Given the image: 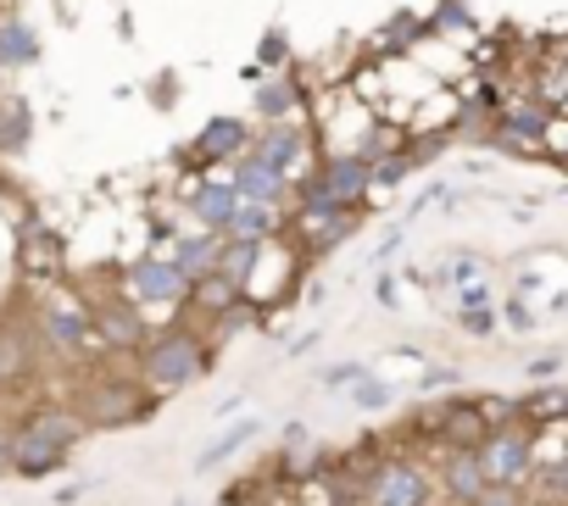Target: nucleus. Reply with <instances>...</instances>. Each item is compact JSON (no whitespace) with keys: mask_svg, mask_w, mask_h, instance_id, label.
I'll list each match as a JSON object with an SVG mask.
<instances>
[{"mask_svg":"<svg viewBox=\"0 0 568 506\" xmlns=\"http://www.w3.org/2000/svg\"><path fill=\"white\" fill-rule=\"evenodd\" d=\"M418 279L446 290L457 307H490V262L479 257V250H446V257Z\"/></svg>","mask_w":568,"mask_h":506,"instance_id":"39448f33","label":"nucleus"},{"mask_svg":"<svg viewBox=\"0 0 568 506\" xmlns=\"http://www.w3.org/2000/svg\"><path fill=\"white\" fill-rule=\"evenodd\" d=\"M84 489H90V484H68V489H62V495H57V506H73V500H79V495H84Z\"/></svg>","mask_w":568,"mask_h":506,"instance_id":"79ce46f5","label":"nucleus"},{"mask_svg":"<svg viewBox=\"0 0 568 506\" xmlns=\"http://www.w3.org/2000/svg\"><path fill=\"white\" fill-rule=\"evenodd\" d=\"M535 423L529 417H507V423H496L490 434H485V445H479V456H485V473H490V484H529L535 478V467H540V451H535Z\"/></svg>","mask_w":568,"mask_h":506,"instance_id":"7ed1b4c3","label":"nucleus"},{"mask_svg":"<svg viewBox=\"0 0 568 506\" xmlns=\"http://www.w3.org/2000/svg\"><path fill=\"white\" fill-rule=\"evenodd\" d=\"M291 223H284L278 206H262V200H245L229 223V239H251V245H267V239H284Z\"/></svg>","mask_w":568,"mask_h":506,"instance_id":"4be33fe9","label":"nucleus"},{"mask_svg":"<svg viewBox=\"0 0 568 506\" xmlns=\"http://www.w3.org/2000/svg\"><path fill=\"white\" fill-rule=\"evenodd\" d=\"M95 340H106L112 351H140V345H145V323H140V307H134V301H112V307H95Z\"/></svg>","mask_w":568,"mask_h":506,"instance_id":"6ab92c4d","label":"nucleus"},{"mask_svg":"<svg viewBox=\"0 0 568 506\" xmlns=\"http://www.w3.org/2000/svg\"><path fill=\"white\" fill-rule=\"evenodd\" d=\"M485 489H490V473L479 451H440V495L452 506H474Z\"/></svg>","mask_w":568,"mask_h":506,"instance_id":"4468645a","label":"nucleus"},{"mask_svg":"<svg viewBox=\"0 0 568 506\" xmlns=\"http://www.w3.org/2000/svg\"><path fill=\"white\" fill-rule=\"evenodd\" d=\"M463 384V373L457 368H424V379H418V390L424 395H435V390H457Z\"/></svg>","mask_w":568,"mask_h":506,"instance_id":"c9c22d12","label":"nucleus"},{"mask_svg":"<svg viewBox=\"0 0 568 506\" xmlns=\"http://www.w3.org/2000/svg\"><path fill=\"white\" fill-rule=\"evenodd\" d=\"M562 368H568V357H562V351H546V357L524 362V379H529V384H551V379H562Z\"/></svg>","mask_w":568,"mask_h":506,"instance_id":"72a5a7b5","label":"nucleus"},{"mask_svg":"<svg viewBox=\"0 0 568 506\" xmlns=\"http://www.w3.org/2000/svg\"><path fill=\"white\" fill-rule=\"evenodd\" d=\"M551 106L546 101H535L529 90H518L501 112H496V123H490V151H507V156H546V128H551Z\"/></svg>","mask_w":568,"mask_h":506,"instance_id":"20e7f679","label":"nucleus"},{"mask_svg":"<svg viewBox=\"0 0 568 506\" xmlns=\"http://www.w3.org/2000/svg\"><path fill=\"white\" fill-rule=\"evenodd\" d=\"M18 434H0V473H18Z\"/></svg>","mask_w":568,"mask_h":506,"instance_id":"a19ab883","label":"nucleus"},{"mask_svg":"<svg viewBox=\"0 0 568 506\" xmlns=\"http://www.w3.org/2000/svg\"><path fill=\"white\" fill-rule=\"evenodd\" d=\"M352 406H357V412H385V406H396V384H385V379H357V384H352Z\"/></svg>","mask_w":568,"mask_h":506,"instance_id":"7c9ffc66","label":"nucleus"},{"mask_svg":"<svg viewBox=\"0 0 568 506\" xmlns=\"http://www.w3.org/2000/svg\"><path fill=\"white\" fill-rule=\"evenodd\" d=\"M284 62H291V40H284V29H267L256 45V68H284Z\"/></svg>","mask_w":568,"mask_h":506,"instance_id":"473e14b6","label":"nucleus"},{"mask_svg":"<svg viewBox=\"0 0 568 506\" xmlns=\"http://www.w3.org/2000/svg\"><path fill=\"white\" fill-rule=\"evenodd\" d=\"M223 239H229V234H217V228H190V234H173V250H168V257H173V262L190 273V285H195V279L217 273Z\"/></svg>","mask_w":568,"mask_h":506,"instance_id":"a211bd4d","label":"nucleus"},{"mask_svg":"<svg viewBox=\"0 0 568 506\" xmlns=\"http://www.w3.org/2000/svg\"><path fill=\"white\" fill-rule=\"evenodd\" d=\"M29 428H40V434H51L57 445H68V451H73V445L84 440L90 417H84V412H68V406H45V412H34V417H29Z\"/></svg>","mask_w":568,"mask_h":506,"instance_id":"bb28decb","label":"nucleus"},{"mask_svg":"<svg viewBox=\"0 0 568 506\" xmlns=\"http://www.w3.org/2000/svg\"><path fill=\"white\" fill-rule=\"evenodd\" d=\"M429 495H435V478L413 456H385L368 484V506H429Z\"/></svg>","mask_w":568,"mask_h":506,"instance_id":"6e6552de","label":"nucleus"},{"mask_svg":"<svg viewBox=\"0 0 568 506\" xmlns=\"http://www.w3.org/2000/svg\"><path fill=\"white\" fill-rule=\"evenodd\" d=\"M262 257H267V245H251V239H223V250H217V273H229L234 285H245V290H251V279H256Z\"/></svg>","mask_w":568,"mask_h":506,"instance_id":"a878e982","label":"nucleus"},{"mask_svg":"<svg viewBox=\"0 0 568 506\" xmlns=\"http://www.w3.org/2000/svg\"><path fill=\"white\" fill-rule=\"evenodd\" d=\"M40 62V34L29 18L18 12H0V68L18 73V68H34Z\"/></svg>","mask_w":568,"mask_h":506,"instance_id":"412c9836","label":"nucleus"},{"mask_svg":"<svg viewBox=\"0 0 568 506\" xmlns=\"http://www.w3.org/2000/svg\"><path fill=\"white\" fill-rule=\"evenodd\" d=\"M0 95H7V68H0Z\"/></svg>","mask_w":568,"mask_h":506,"instance_id":"c03bdc74","label":"nucleus"},{"mask_svg":"<svg viewBox=\"0 0 568 506\" xmlns=\"http://www.w3.org/2000/svg\"><path fill=\"white\" fill-rule=\"evenodd\" d=\"M184 206H190V217H195V228H217V234H229V223H234V211L245 206V195H240V184L223 173H206V178H190V189H184Z\"/></svg>","mask_w":568,"mask_h":506,"instance_id":"9b49d317","label":"nucleus"},{"mask_svg":"<svg viewBox=\"0 0 568 506\" xmlns=\"http://www.w3.org/2000/svg\"><path fill=\"white\" fill-rule=\"evenodd\" d=\"M402 245H407V228H390V234H385V239L374 245V262H385V257H396V250H402Z\"/></svg>","mask_w":568,"mask_h":506,"instance_id":"ea45409f","label":"nucleus"},{"mask_svg":"<svg viewBox=\"0 0 568 506\" xmlns=\"http://www.w3.org/2000/svg\"><path fill=\"white\" fill-rule=\"evenodd\" d=\"M440 23H446V29H468L474 18L463 12V0H440V12H435V29H440Z\"/></svg>","mask_w":568,"mask_h":506,"instance_id":"4c0bfd02","label":"nucleus"},{"mask_svg":"<svg viewBox=\"0 0 568 506\" xmlns=\"http://www.w3.org/2000/svg\"><path fill=\"white\" fill-rule=\"evenodd\" d=\"M240 301H245V285H234L229 273H206V279L190 285V307H201V312H212V318H223V312L240 307Z\"/></svg>","mask_w":568,"mask_h":506,"instance_id":"393cba45","label":"nucleus"},{"mask_svg":"<svg viewBox=\"0 0 568 506\" xmlns=\"http://www.w3.org/2000/svg\"><path fill=\"white\" fill-rule=\"evenodd\" d=\"M79 412L90 417V428H123V423L151 412V395L140 384H129V379H95L79 395Z\"/></svg>","mask_w":568,"mask_h":506,"instance_id":"0eeeda50","label":"nucleus"},{"mask_svg":"<svg viewBox=\"0 0 568 506\" xmlns=\"http://www.w3.org/2000/svg\"><path fill=\"white\" fill-rule=\"evenodd\" d=\"M173 506H184V500H173Z\"/></svg>","mask_w":568,"mask_h":506,"instance_id":"a18cd8bd","label":"nucleus"},{"mask_svg":"<svg viewBox=\"0 0 568 506\" xmlns=\"http://www.w3.org/2000/svg\"><path fill=\"white\" fill-rule=\"evenodd\" d=\"M256 151L291 178H307L318 167V140L302 128V123H262L256 128Z\"/></svg>","mask_w":568,"mask_h":506,"instance_id":"9d476101","label":"nucleus"},{"mask_svg":"<svg viewBox=\"0 0 568 506\" xmlns=\"http://www.w3.org/2000/svg\"><path fill=\"white\" fill-rule=\"evenodd\" d=\"M452 329L468 334V340H490V334L501 329V312H496V301H490V307H457V312H452Z\"/></svg>","mask_w":568,"mask_h":506,"instance_id":"c756f323","label":"nucleus"},{"mask_svg":"<svg viewBox=\"0 0 568 506\" xmlns=\"http://www.w3.org/2000/svg\"><path fill=\"white\" fill-rule=\"evenodd\" d=\"M40 340L51 351H84L95 340V312H84L73 301H45L40 307Z\"/></svg>","mask_w":568,"mask_h":506,"instance_id":"ddd939ff","label":"nucleus"},{"mask_svg":"<svg viewBox=\"0 0 568 506\" xmlns=\"http://www.w3.org/2000/svg\"><path fill=\"white\" fill-rule=\"evenodd\" d=\"M256 151V128L245 123V117H212L206 128H201V140H195V162H206V167H234L240 156H251Z\"/></svg>","mask_w":568,"mask_h":506,"instance_id":"f8f14e48","label":"nucleus"},{"mask_svg":"<svg viewBox=\"0 0 568 506\" xmlns=\"http://www.w3.org/2000/svg\"><path fill=\"white\" fill-rule=\"evenodd\" d=\"M256 434H262V417H234V423H229V428H223V434H217V440H212L201 456H195V473L223 467V462H229V456H240V451H245Z\"/></svg>","mask_w":568,"mask_h":506,"instance_id":"5701e85b","label":"nucleus"},{"mask_svg":"<svg viewBox=\"0 0 568 506\" xmlns=\"http://www.w3.org/2000/svg\"><path fill=\"white\" fill-rule=\"evenodd\" d=\"M12 456H18V473H23V478H45V473H57V467L68 462V445H57L51 434H40V428H29V423H23V428H18V451H12Z\"/></svg>","mask_w":568,"mask_h":506,"instance_id":"aec40b11","label":"nucleus"},{"mask_svg":"<svg viewBox=\"0 0 568 506\" xmlns=\"http://www.w3.org/2000/svg\"><path fill=\"white\" fill-rule=\"evenodd\" d=\"M374 296H379V307H390V312L402 307V290H396V279H390V273H379V279H374Z\"/></svg>","mask_w":568,"mask_h":506,"instance_id":"58836bf2","label":"nucleus"},{"mask_svg":"<svg viewBox=\"0 0 568 506\" xmlns=\"http://www.w3.org/2000/svg\"><path fill=\"white\" fill-rule=\"evenodd\" d=\"M123 290L134 307H190V273L173 257H140L123 273Z\"/></svg>","mask_w":568,"mask_h":506,"instance_id":"423d86ee","label":"nucleus"},{"mask_svg":"<svg viewBox=\"0 0 568 506\" xmlns=\"http://www.w3.org/2000/svg\"><path fill=\"white\" fill-rule=\"evenodd\" d=\"M217 506H245V489H229V495H217Z\"/></svg>","mask_w":568,"mask_h":506,"instance_id":"37998d69","label":"nucleus"},{"mask_svg":"<svg viewBox=\"0 0 568 506\" xmlns=\"http://www.w3.org/2000/svg\"><path fill=\"white\" fill-rule=\"evenodd\" d=\"M18 268L29 279H57L62 273V234L45 223H23L18 234Z\"/></svg>","mask_w":568,"mask_h":506,"instance_id":"f3484780","label":"nucleus"},{"mask_svg":"<svg viewBox=\"0 0 568 506\" xmlns=\"http://www.w3.org/2000/svg\"><path fill=\"white\" fill-rule=\"evenodd\" d=\"M407 140H413V134H407ZM413 173H418V156H413L407 145H402V151H390L385 162H374V195H390V189H402Z\"/></svg>","mask_w":568,"mask_h":506,"instance_id":"c85d7f7f","label":"nucleus"},{"mask_svg":"<svg viewBox=\"0 0 568 506\" xmlns=\"http://www.w3.org/2000/svg\"><path fill=\"white\" fill-rule=\"evenodd\" d=\"M374 195V167L357 151H329L307 178H296V211H363Z\"/></svg>","mask_w":568,"mask_h":506,"instance_id":"f257e3e1","label":"nucleus"},{"mask_svg":"<svg viewBox=\"0 0 568 506\" xmlns=\"http://www.w3.org/2000/svg\"><path fill=\"white\" fill-rule=\"evenodd\" d=\"M212 368V345L195 334V329H162L156 340H145L140 345V379H145V390L151 395H179V390H190L201 373Z\"/></svg>","mask_w":568,"mask_h":506,"instance_id":"f03ea898","label":"nucleus"},{"mask_svg":"<svg viewBox=\"0 0 568 506\" xmlns=\"http://www.w3.org/2000/svg\"><path fill=\"white\" fill-rule=\"evenodd\" d=\"M229 178L240 184V195H245V200H262V206H278L284 195H296V178H291V173H278L262 151L240 156V162L229 167Z\"/></svg>","mask_w":568,"mask_h":506,"instance_id":"2eb2a0df","label":"nucleus"},{"mask_svg":"<svg viewBox=\"0 0 568 506\" xmlns=\"http://www.w3.org/2000/svg\"><path fill=\"white\" fill-rule=\"evenodd\" d=\"M34 140V106L23 95H0V156H18Z\"/></svg>","mask_w":568,"mask_h":506,"instance_id":"b1692460","label":"nucleus"},{"mask_svg":"<svg viewBox=\"0 0 568 506\" xmlns=\"http://www.w3.org/2000/svg\"><path fill=\"white\" fill-rule=\"evenodd\" d=\"M524 417H529L535 428L568 423V384H535V395L524 401Z\"/></svg>","mask_w":568,"mask_h":506,"instance_id":"cd10ccee","label":"nucleus"},{"mask_svg":"<svg viewBox=\"0 0 568 506\" xmlns=\"http://www.w3.org/2000/svg\"><path fill=\"white\" fill-rule=\"evenodd\" d=\"M424 428L435 434V445H440V451H479V445H485V434H490L496 423H490L485 401H452V406L429 412V417H424Z\"/></svg>","mask_w":568,"mask_h":506,"instance_id":"1a4fd4ad","label":"nucleus"},{"mask_svg":"<svg viewBox=\"0 0 568 506\" xmlns=\"http://www.w3.org/2000/svg\"><path fill=\"white\" fill-rule=\"evenodd\" d=\"M474 506H529V495H518V484H490Z\"/></svg>","mask_w":568,"mask_h":506,"instance_id":"e433bc0d","label":"nucleus"},{"mask_svg":"<svg viewBox=\"0 0 568 506\" xmlns=\"http://www.w3.org/2000/svg\"><path fill=\"white\" fill-rule=\"evenodd\" d=\"M251 101H256V117H262V123H302V112H307V90H302L296 73L262 79Z\"/></svg>","mask_w":568,"mask_h":506,"instance_id":"dca6fc26","label":"nucleus"},{"mask_svg":"<svg viewBox=\"0 0 568 506\" xmlns=\"http://www.w3.org/2000/svg\"><path fill=\"white\" fill-rule=\"evenodd\" d=\"M501 323H507L513 334H535V329H540V312H535V301L507 296V301H501Z\"/></svg>","mask_w":568,"mask_h":506,"instance_id":"2f4dec72","label":"nucleus"},{"mask_svg":"<svg viewBox=\"0 0 568 506\" xmlns=\"http://www.w3.org/2000/svg\"><path fill=\"white\" fill-rule=\"evenodd\" d=\"M318 379H324L329 390H352L357 379H368V362H341V368H324Z\"/></svg>","mask_w":568,"mask_h":506,"instance_id":"f704fd0d","label":"nucleus"}]
</instances>
